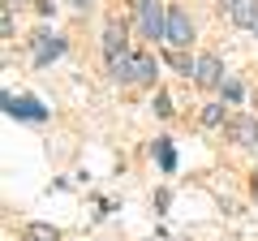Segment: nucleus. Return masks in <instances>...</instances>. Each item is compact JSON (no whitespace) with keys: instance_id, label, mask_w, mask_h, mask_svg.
Returning <instances> with one entry per match:
<instances>
[{"instance_id":"obj_1","label":"nucleus","mask_w":258,"mask_h":241,"mask_svg":"<svg viewBox=\"0 0 258 241\" xmlns=\"http://www.w3.org/2000/svg\"><path fill=\"white\" fill-rule=\"evenodd\" d=\"M129 30L120 18H108V26H103V61H108V74L116 78L120 86H125V74H129Z\"/></svg>"},{"instance_id":"obj_2","label":"nucleus","mask_w":258,"mask_h":241,"mask_svg":"<svg viewBox=\"0 0 258 241\" xmlns=\"http://www.w3.org/2000/svg\"><path fill=\"white\" fill-rule=\"evenodd\" d=\"M164 43H168V52H185V47L194 43V22H189V13H185L181 5H168V30H164Z\"/></svg>"},{"instance_id":"obj_3","label":"nucleus","mask_w":258,"mask_h":241,"mask_svg":"<svg viewBox=\"0 0 258 241\" xmlns=\"http://www.w3.org/2000/svg\"><path fill=\"white\" fill-rule=\"evenodd\" d=\"M134 9H138L142 39H164V30H168V5L164 0H138Z\"/></svg>"},{"instance_id":"obj_4","label":"nucleus","mask_w":258,"mask_h":241,"mask_svg":"<svg viewBox=\"0 0 258 241\" xmlns=\"http://www.w3.org/2000/svg\"><path fill=\"white\" fill-rule=\"evenodd\" d=\"M64 35H56V30H35V35H30V61H35V65H52V61H60L64 56Z\"/></svg>"},{"instance_id":"obj_5","label":"nucleus","mask_w":258,"mask_h":241,"mask_svg":"<svg viewBox=\"0 0 258 241\" xmlns=\"http://www.w3.org/2000/svg\"><path fill=\"white\" fill-rule=\"evenodd\" d=\"M232 147H254L258 142V116L254 112H228V125H224Z\"/></svg>"},{"instance_id":"obj_6","label":"nucleus","mask_w":258,"mask_h":241,"mask_svg":"<svg viewBox=\"0 0 258 241\" xmlns=\"http://www.w3.org/2000/svg\"><path fill=\"white\" fill-rule=\"evenodd\" d=\"M220 13L232 22V26L258 30V0H220Z\"/></svg>"},{"instance_id":"obj_7","label":"nucleus","mask_w":258,"mask_h":241,"mask_svg":"<svg viewBox=\"0 0 258 241\" xmlns=\"http://www.w3.org/2000/svg\"><path fill=\"white\" fill-rule=\"evenodd\" d=\"M5 112L18 116V120H47L43 103H39L35 95H13V91H5Z\"/></svg>"},{"instance_id":"obj_8","label":"nucleus","mask_w":258,"mask_h":241,"mask_svg":"<svg viewBox=\"0 0 258 241\" xmlns=\"http://www.w3.org/2000/svg\"><path fill=\"white\" fill-rule=\"evenodd\" d=\"M155 74H159L155 56H147V52H134V56H129V74H125V86H155Z\"/></svg>"},{"instance_id":"obj_9","label":"nucleus","mask_w":258,"mask_h":241,"mask_svg":"<svg viewBox=\"0 0 258 241\" xmlns=\"http://www.w3.org/2000/svg\"><path fill=\"white\" fill-rule=\"evenodd\" d=\"M224 65H220V56L215 52H203L198 56V69H194V82L203 86V91H215V86H224Z\"/></svg>"},{"instance_id":"obj_10","label":"nucleus","mask_w":258,"mask_h":241,"mask_svg":"<svg viewBox=\"0 0 258 241\" xmlns=\"http://www.w3.org/2000/svg\"><path fill=\"white\" fill-rule=\"evenodd\" d=\"M155 159H159L164 172H172V168H176V151H172V142H168V138H155Z\"/></svg>"},{"instance_id":"obj_11","label":"nucleus","mask_w":258,"mask_h":241,"mask_svg":"<svg viewBox=\"0 0 258 241\" xmlns=\"http://www.w3.org/2000/svg\"><path fill=\"white\" fill-rule=\"evenodd\" d=\"M168 65H172L176 74L194 78V69H198V61H189V56H185V52H168Z\"/></svg>"},{"instance_id":"obj_12","label":"nucleus","mask_w":258,"mask_h":241,"mask_svg":"<svg viewBox=\"0 0 258 241\" xmlns=\"http://www.w3.org/2000/svg\"><path fill=\"white\" fill-rule=\"evenodd\" d=\"M203 125H207V130H215V125H228V116H224V103H207V108H203Z\"/></svg>"},{"instance_id":"obj_13","label":"nucleus","mask_w":258,"mask_h":241,"mask_svg":"<svg viewBox=\"0 0 258 241\" xmlns=\"http://www.w3.org/2000/svg\"><path fill=\"white\" fill-rule=\"evenodd\" d=\"M26 237L30 241H60V232H56L52 224H26Z\"/></svg>"},{"instance_id":"obj_14","label":"nucleus","mask_w":258,"mask_h":241,"mask_svg":"<svg viewBox=\"0 0 258 241\" xmlns=\"http://www.w3.org/2000/svg\"><path fill=\"white\" fill-rule=\"evenodd\" d=\"M220 91H224V99H228V103H241V95H245V86H241L237 78H224V86H220Z\"/></svg>"},{"instance_id":"obj_15","label":"nucleus","mask_w":258,"mask_h":241,"mask_svg":"<svg viewBox=\"0 0 258 241\" xmlns=\"http://www.w3.org/2000/svg\"><path fill=\"white\" fill-rule=\"evenodd\" d=\"M155 116H172V99H168V91H155Z\"/></svg>"},{"instance_id":"obj_16","label":"nucleus","mask_w":258,"mask_h":241,"mask_svg":"<svg viewBox=\"0 0 258 241\" xmlns=\"http://www.w3.org/2000/svg\"><path fill=\"white\" fill-rule=\"evenodd\" d=\"M0 35L13 39V5H5V9H0Z\"/></svg>"},{"instance_id":"obj_17","label":"nucleus","mask_w":258,"mask_h":241,"mask_svg":"<svg viewBox=\"0 0 258 241\" xmlns=\"http://www.w3.org/2000/svg\"><path fill=\"white\" fill-rule=\"evenodd\" d=\"M69 5H74V9H82V13H86V9H91V5H95V0H69Z\"/></svg>"},{"instance_id":"obj_18","label":"nucleus","mask_w":258,"mask_h":241,"mask_svg":"<svg viewBox=\"0 0 258 241\" xmlns=\"http://www.w3.org/2000/svg\"><path fill=\"white\" fill-rule=\"evenodd\" d=\"M254 203H258V168H254Z\"/></svg>"}]
</instances>
